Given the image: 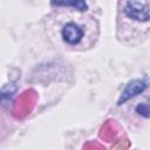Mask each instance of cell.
Listing matches in <instances>:
<instances>
[{
  "label": "cell",
  "instance_id": "4",
  "mask_svg": "<svg viewBox=\"0 0 150 150\" xmlns=\"http://www.w3.org/2000/svg\"><path fill=\"white\" fill-rule=\"evenodd\" d=\"M50 5L57 7H73L80 12H86L88 9L86 0H50Z\"/></svg>",
  "mask_w": 150,
  "mask_h": 150
},
{
  "label": "cell",
  "instance_id": "5",
  "mask_svg": "<svg viewBox=\"0 0 150 150\" xmlns=\"http://www.w3.org/2000/svg\"><path fill=\"white\" fill-rule=\"evenodd\" d=\"M136 112L144 116V117H150V107L146 103H141L136 107Z\"/></svg>",
  "mask_w": 150,
  "mask_h": 150
},
{
  "label": "cell",
  "instance_id": "3",
  "mask_svg": "<svg viewBox=\"0 0 150 150\" xmlns=\"http://www.w3.org/2000/svg\"><path fill=\"white\" fill-rule=\"evenodd\" d=\"M61 35H62V40L66 43L77 45L79 42H81L83 38L84 30L82 29L81 26H79L75 22H67L61 30Z\"/></svg>",
  "mask_w": 150,
  "mask_h": 150
},
{
  "label": "cell",
  "instance_id": "2",
  "mask_svg": "<svg viewBox=\"0 0 150 150\" xmlns=\"http://www.w3.org/2000/svg\"><path fill=\"white\" fill-rule=\"evenodd\" d=\"M148 88V82L145 80H141V79H135V80H131L127 83V86L124 87L118 101H117V104L121 105V104H124L127 101L134 98L135 96L142 94L145 89Z\"/></svg>",
  "mask_w": 150,
  "mask_h": 150
},
{
  "label": "cell",
  "instance_id": "1",
  "mask_svg": "<svg viewBox=\"0 0 150 150\" xmlns=\"http://www.w3.org/2000/svg\"><path fill=\"white\" fill-rule=\"evenodd\" d=\"M123 12L128 18L137 22H146L150 20V7L136 0L128 1L123 8Z\"/></svg>",
  "mask_w": 150,
  "mask_h": 150
}]
</instances>
